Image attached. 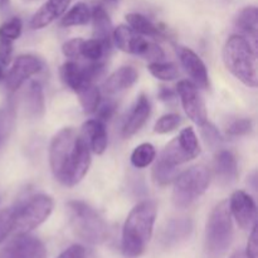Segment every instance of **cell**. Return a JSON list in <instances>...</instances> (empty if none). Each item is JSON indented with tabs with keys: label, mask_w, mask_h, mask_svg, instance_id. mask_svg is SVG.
<instances>
[{
	"label": "cell",
	"mask_w": 258,
	"mask_h": 258,
	"mask_svg": "<svg viewBox=\"0 0 258 258\" xmlns=\"http://www.w3.org/2000/svg\"><path fill=\"white\" fill-rule=\"evenodd\" d=\"M15 121V110L13 105H7V107L0 110V144L8 138L12 131Z\"/></svg>",
	"instance_id": "f546056e"
},
{
	"label": "cell",
	"mask_w": 258,
	"mask_h": 258,
	"mask_svg": "<svg viewBox=\"0 0 258 258\" xmlns=\"http://www.w3.org/2000/svg\"><path fill=\"white\" fill-rule=\"evenodd\" d=\"M159 98L164 102H173L175 100V92L169 87H160L159 91Z\"/></svg>",
	"instance_id": "b9f144b4"
},
{
	"label": "cell",
	"mask_w": 258,
	"mask_h": 258,
	"mask_svg": "<svg viewBox=\"0 0 258 258\" xmlns=\"http://www.w3.org/2000/svg\"><path fill=\"white\" fill-rule=\"evenodd\" d=\"M57 258H86V249L81 244H73L64 249Z\"/></svg>",
	"instance_id": "ab89813d"
},
{
	"label": "cell",
	"mask_w": 258,
	"mask_h": 258,
	"mask_svg": "<svg viewBox=\"0 0 258 258\" xmlns=\"http://www.w3.org/2000/svg\"><path fill=\"white\" fill-rule=\"evenodd\" d=\"M151 112V105L149 98L145 95L139 96L138 101H136L135 106L131 110L130 115L127 116L125 125L122 127V135L125 138H130V136L135 135L148 121L149 116Z\"/></svg>",
	"instance_id": "ac0fdd59"
},
{
	"label": "cell",
	"mask_w": 258,
	"mask_h": 258,
	"mask_svg": "<svg viewBox=\"0 0 258 258\" xmlns=\"http://www.w3.org/2000/svg\"><path fill=\"white\" fill-rule=\"evenodd\" d=\"M15 208H7L0 212V243L7 239L12 232H14Z\"/></svg>",
	"instance_id": "836d02e7"
},
{
	"label": "cell",
	"mask_w": 258,
	"mask_h": 258,
	"mask_svg": "<svg viewBox=\"0 0 258 258\" xmlns=\"http://www.w3.org/2000/svg\"><path fill=\"white\" fill-rule=\"evenodd\" d=\"M53 199L45 194H38L15 208L14 232L29 233L49 218L53 211Z\"/></svg>",
	"instance_id": "52a82bcc"
},
{
	"label": "cell",
	"mask_w": 258,
	"mask_h": 258,
	"mask_svg": "<svg viewBox=\"0 0 258 258\" xmlns=\"http://www.w3.org/2000/svg\"><path fill=\"white\" fill-rule=\"evenodd\" d=\"M156 206L151 201H144L128 213L122 228L121 249L127 258H139L145 253L154 232Z\"/></svg>",
	"instance_id": "7a4b0ae2"
},
{
	"label": "cell",
	"mask_w": 258,
	"mask_h": 258,
	"mask_svg": "<svg viewBox=\"0 0 258 258\" xmlns=\"http://www.w3.org/2000/svg\"><path fill=\"white\" fill-rule=\"evenodd\" d=\"M83 39L81 38H73V39L68 40L63 44L62 50L63 54L71 59H77L81 58V45H82Z\"/></svg>",
	"instance_id": "8d00e7d4"
},
{
	"label": "cell",
	"mask_w": 258,
	"mask_h": 258,
	"mask_svg": "<svg viewBox=\"0 0 258 258\" xmlns=\"http://www.w3.org/2000/svg\"><path fill=\"white\" fill-rule=\"evenodd\" d=\"M77 95L78 97H80V102L83 111H85L86 113H95L98 105H100V90H98L93 83H90V85L81 88L77 92Z\"/></svg>",
	"instance_id": "d4e9b609"
},
{
	"label": "cell",
	"mask_w": 258,
	"mask_h": 258,
	"mask_svg": "<svg viewBox=\"0 0 258 258\" xmlns=\"http://www.w3.org/2000/svg\"><path fill=\"white\" fill-rule=\"evenodd\" d=\"M71 0H48L30 19L32 29H42L64 14Z\"/></svg>",
	"instance_id": "e0dca14e"
},
{
	"label": "cell",
	"mask_w": 258,
	"mask_h": 258,
	"mask_svg": "<svg viewBox=\"0 0 258 258\" xmlns=\"http://www.w3.org/2000/svg\"><path fill=\"white\" fill-rule=\"evenodd\" d=\"M103 73L102 63L95 62L88 66H80L77 62H66L60 67V78L63 83L76 93L85 86L93 83Z\"/></svg>",
	"instance_id": "ba28073f"
},
{
	"label": "cell",
	"mask_w": 258,
	"mask_h": 258,
	"mask_svg": "<svg viewBox=\"0 0 258 258\" xmlns=\"http://www.w3.org/2000/svg\"><path fill=\"white\" fill-rule=\"evenodd\" d=\"M136 81H138V72L135 68L131 66H125V67H121L115 71L106 80L105 85H103V91L107 95H116V93H120L133 87Z\"/></svg>",
	"instance_id": "ffe728a7"
},
{
	"label": "cell",
	"mask_w": 258,
	"mask_h": 258,
	"mask_svg": "<svg viewBox=\"0 0 258 258\" xmlns=\"http://www.w3.org/2000/svg\"><path fill=\"white\" fill-rule=\"evenodd\" d=\"M232 217L236 219L242 229H249L257 218V208L254 199L243 190H236L228 202Z\"/></svg>",
	"instance_id": "7c38bea8"
},
{
	"label": "cell",
	"mask_w": 258,
	"mask_h": 258,
	"mask_svg": "<svg viewBox=\"0 0 258 258\" xmlns=\"http://www.w3.org/2000/svg\"><path fill=\"white\" fill-rule=\"evenodd\" d=\"M91 19L93 23V38L100 40L106 48L110 49L112 44V23L110 17L102 7H95L91 13Z\"/></svg>",
	"instance_id": "44dd1931"
},
{
	"label": "cell",
	"mask_w": 258,
	"mask_h": 258,
	"mask_svg": "<svg viewBox=\"0 0 258 258\" xmlns=\"http://www.w3.org/2000/svg\"><path fill=\"white\" fill-rule=\"evenodd\" d=\"M13 53V42L0 39V63L2 64H9L12 59Z\"/></svg>",
	"instance_id": "60d3db41"
},
{
	"label": "cell",
	"mask_w": 258,
	"mask_h": 258,
	"mask_svg": "<svg viewBox=\"0 0 258 258\" xmlns=\"http://www.w3.org/2000/svg\"><path fill=\"white\" fill-rule=\"evenodd\" d=\"M112 39L115 40V44L118 49L122 52L130 53V54L140 55L148 59L149 53H150L153 43L148 42L145 38L136 34L130 27L127 25H118L112 33Z\"/></svg>",
	"instance_id": "4fadbf2b"
},
{
	"label": "cell",
	"mask_w": 258,
	"mask_h": 258,
	"mask_svg": "<svg viewBox=\"0 0 258 258\" xmlns=\"http://www.w3.org/2000/svg\"><path fill=\"white\" fill-rule=\"evenodd\" d=\"M178 140L180 141L183 148L193 155L194 159L201 154V146H199L198 139H197L196 133L191 127H186L181 130L178 136Z\"/></svg>",
	"instance_id": "1f68e13d"
},
{
	"label": "cell",
	"mask_w": 258,
	"mask_h": 258,
	"mask_svg": "<svg viewBox=\"0 0 258 258\" xmlns=\"http://www.w3.org/2000/svg\"><path fill=\"white\" fill-rule=\"evenodd\" d=\"M115 111H116V103L113 102V101H106V102H103L102 105H98L97 110H96V112H97V116H98L97 120L102 121V122H107V121L113 116Z\"/></svg>",
	"instance_id": "f35d334b"
},
{
	"label": "cell",
	"mask_w": 258,
	"mask_h": 258,
	"mask_svg": "<svg viewBox=\"0 0 258 258\" xmlns=\"http://www.w3.org/2000/svg\"><path fill=\"white\" fill-rule=\"evenodd\" d=\"M149 71L155 78L161 81H173L179 76V70L171 62H153L149 64Z\"/></svg>",
	"instance_id": "83f0119b"
},
{
	"label": "cell",
	"mask_w": 258,
	"mask_h": 258,
	"mask_svg": "<svg viewBox=\"0 0 258 258\" xmlns=\"http://www.w3.org/2000/svg\"><path fill=\"white\" fill-rule=\"evenodd\" d=\"M201 127H202V134H203V138L204 140H206L207 145L211 146L212 149L218 148L222 143V136L221 134L218 133V130L214 127V125H212V123H209L208 121H207V122L204 123L203 126H201Z\"/></svg>",
	"instance_id": "d590c367"
},
{
	"label": "cell",
	"mask_w": 258,
	"mask_h": 258,
	"mask_svg": "<svg viewBox=\"0 0 258 258\" xmlns=\"http://www.w3.org/2000/svg\"><path fill=\"white\" fill-rule=\"evenodd\" d=\"M233 222L228 201H223L214 207L207 221L204 238L207 256L211 258L223 257L233 242Z\"/></svg>",
	"instance_id": "5b68a950"
},
{
	"label": "cell",
	"mask_w": 258,
	"mask_h": 258,
	"mask_svg": "<svg viewBox=\"0 0 258 258\" xmlns=\"http://www.w3.org/2000/svg\"><path fill=\"white\" fill-rule=\"evenodd\" d=\"M181 117L178 113H168L164 115L156 121L155 126H154V131L156 134H169L171 131L176 130L180 126Z\"/></svg>",
	"instance_id": "d6a6232c"
},
{
	"label": "cell",
	"mask_w": 258,
	"mask_h": 258,
	"mask_svg": "<svg viewBox=\"0 0 258 258\" xmlns=\"http://www.w3.org/2000/svg\"><path fill=\"white\" fill-rule=\"evenodd\" d=\"M5 78V73H4V70H3V67L0 66V81H3Z\"/></svg>",
	"instance_id": "f6af8a7d"
},
{
	"label": "cell",
	"mask_w": 258,
	"mask_h": 258,
	"mask_svg": "<svg viewBox=\"0 0 258 258\" xmlns=\"http://www.w3.org/2000/svg\"><path fill=\"white\" fill-rule=\"evenodd\" d=\"M236 27L253 40L257 39L258 33V9L256 7H247L238 13L234 22Z\"/></svg>",
	"instance_id": "603a6c76"
},
{
	"label": "cell",
	"mask_w": 258,
	"mask_h": 258,
	"mask_svg": "<svg viewBox=\"0 0 258 258\" xmlns=\"http://www.w3.org/2000/svg\"><path fill=\"white\" fill-rule=\"evenodd\" d=\"M176 93L180 97L186 116L198 126H203L208 121L207 108L197 86L190 81H180L176 85Z\"/></svg>",
	"instance_id": "30bf717a"
},
{
	"label": "cell",
	"mask_w": 258,
	"mask_h": 258,
	"mask_svg": "<svg viewBox=\"0 0 258 258\" xmlns=\"http://www.w3.org/2000/svg\"><path fill=\"white\" fill-rule=\"evenodd\" d=\"M246 254L248 258H257L258 256V228L257 222L252 226L251 234H249L248 242H247Z\"/></svg>",
	"instance_id": "74e56055"
},
{
	"label": "cell",
	"mask_w": 258,
	"mask_h": 258,
	"mask_svg": "<svg viewBox=\"0 0 258 258\" xmlns=\"http://www.w3.org/2000/svg\"><path fill=\"white\" fill-rule=\"evenodd\" d=\"M156 150L151 144L144 143L139 145L131 154V163L135 168L144 169L155 160Z\"/></svg>",
	"instance_id": "4316f807"
},
{
	"label": "cell",
	"mask_w": 258,
	"mask_h": 258,
	"mask_svg": "<svg viewBox=\"0 0 258 258\" xmlns=\"http://www.w3.org/2000/svg\"><path fill=\"white\" fill-rule=\"evenodd\" d=\"M68 218L72 231L78 238L90 244H101L110 236L105 219L87 203L71 201L67 203Z\"/></svg>",
	"instance_id": "277c9868"
},
{
	"label": "cell",
	"mask_w": 258,
	"mask_h": 258,
	"mask_svg": "<svg viewBox=\"0 0 258 258\" xmlns=\"http://www.w3.org/2000/svg\"><path fill=\"white\" fill-rule=\"evenodd\" d=\"M229 258H248V257H247L246 252L244 251H237V252H234V253L232 254Z\"/></svg>",
	"instance_id": "7bdbcfd3"
},
{
	"label": "cell",
	"mask_w": 258,
	"mask_h": 258,
	"mask_svg": "<svg viewBox=\"0 0 258 258\" xmlns=\"http://www.w3.org/2000/svg\"><path fill=\"white\" fill-rule=\"evenodd\" d=\"M103 2H105V3H107V4L115 5V4H117V3H118V0H103Z\"/></svg>",
	"instance_id": "bcb514c9"
},
{
	"label": "cell",
	"mask_w": 258,
	"mask_h": 258,
	"mask_svg": "<svg viewBox=\"0 0 258 258\" xmlns=\"http://www.w3.org/2000/svg\"><path fill=\"white\" fill-rule=\"evenodd\" d=\"M193 232V222L189 218H174L166 223L161 233V243L166 248L186 241Z\"/></svg>",
	"instance_id": "2e32d148"
},
{
	"label": "cell",
	"mask_w": 258,
	"mask_h": 258,
	"mask_svg": "<svg viewBox=\"0 0 258 258\" xmlns=\"http://www.w3.org/2000/svg\"><path fill=\"white\" fill-rule=\"evenodd\" d=\"M49 164L54 178L64 186H75L91 165V153L85 138L75 128H62L49 145Z\"/></svg>",
	"instance_id": "6da1fadb"
},
{
	"label": "cell",
	"mask_w": 258,
	"mask_h": 258,
	"mask_svg": "<svg viewBox=\"0 0 258 258\" xmlns=\"http://www.w3.org/2000/svg\"><path fill=\"white\" fill-rule=\"evenodd\" d=\"M25 107L33 117H40L44 113V93L39 82H32L25 93Z\"/></svg>",
	"instance_id": "7402d4cb"
},
{
	"label": "cell",
	"mask_w": 258,
	"mask_h": 258,
	"mask_svg": "<svg viewBox=\"0 0 258 258\" xmlns=\"http://www.w3.org/2000/svg\"><path fill=\"white\" fill-rule=\"evenodd\" d=\"M27 2H33V0H27Z\"/></svg>",
	"instance_id": "7dc6e473"
},
{
	"label": "cell",
	"mask_w": 258,
	"mask_h": 258,
	"mask_svg": "<svg viewBox=\"0 0 258 258\" xmlns=\"http://www.w3.org/2000/svg\"><path fill=\"white\" fill-rule=\"evenodd\" d=\"M0 258H47V248L37 237L18 233L0 251Z\"/></svg>",
	"instance_id": "9c48e42d"
},
{
	"label": "cell",
	"mask_w": 258,
	"mask_h": 258,
	"mask_svg": "<svg viewBox=\"0 0 258 258\" xmlns=\"http://www.w3.org/2000/svg\"><path fill=\"white\" fill-rule=\"evenodd\" d=\"M126 20H127L128 25L134 32L151 38L163 37L160 29L144 15L138 14V13H130V14L126 15Z\"/></svg>",
	"instance_id": "cb8c5ba5"
},
{
	"label": "cell",
	"mask_w": 258,
	"mask_h": 258,
	"mask_svg": "<svg viewBox=\"0 0 258 258\" xmlns=\"http://www.w3.org/2000/svg\"><path fill=\"white\" fill-rule=\"evenodd\" d=\"M105 53L106 48L103 47L100 40L95 39V38L83 40L82 45H81V57L92 60V62H100V59L105 55Z\"/></svg>",
	"instance_id": "f1b7e54d"
},
{
	"label": "cell",
	"mask_w": 258,
	"mask_h": 258,
	"mask_svg": "<svg viewBox=\"0 0 258 258\" xmlns=\"http://www.w3.org/2000/svg\"><path fill=\"white\" fill-rule=\"evenodd\" d=\"M43 63L39 58L32 54H22L17 57L7 75V87L9 91H17L32 76L42 71Z\"/></svg>",
	"instance_id": "8fae6325"
},
{
	"label": "cell",
	"mask_w": 258,
	"mask_h": 258,
	"mask_svg": "<svg viewBox=\"0 0 258 258\" xmlns=\"http://www.w3.org/2000/svg\"><path fill=\"white\" fill-rule=\"evenodd\" d=\"M81 135L85 138L88 148L92 149V151L97 155L105 153L107 148V131H106L105 122L100 120H88L83 123L82 134Z\"/></svg>",
	"instance_id": "d6986e66"
},
{
	"label": "cell",
	"mask_w": 258,
	"mask_h": 258,
	"mask_svg": "<svg viewBox=\"0 0 258 258\" xmlns=\"http://www.w3.org/2000/svg\"><path fill=\"white\" fill-rule=\"evenodd\" d=\"M214 175L221 185H231L238 178L236 156L228 150H219L213 161Z\"/></svg>",
	"instance_id": "9a60e30c"
},
{
	"label": "cell",
	"mask_w": 258,
	"mask_h": 258,
	"mask_svg": "<svg viewBox=\"0 0 258 258\" xmlns=\"http://www.w3.org/2000/svg\"><path fill=\"white\" fill-rule=\"evenodd\" d=\"M211 183V173L203 165H197L179 174L174 180L173 203L176 208H189L206 193Z\"/></svg>",
	"instance_id": "8992f818"
},
{
	"label": "cell",
	"mask_w": 258,
	"mask_h": 258,
	"mask_svg": "<svg viewBox=\"0 0 258 258\" xmlns=\"http://www.w3.org/2000/svg\"><path fill=\"white\" fill-rule=\"evenodd\" d=\"M23 29V23L20 18H13L4 24L0 25V39L14 42L20 37Z\"/></svg>",
	"instance_id": "4dcf8cb0"
},
{
	"label": "cell",
	"mask_w": 258,
	"mask_h": 258,
	"mask_svg": "<svg viewBox=\"0 0 258 258\" xmlns=\"http://www.w3.org/2000/svg\"><path fill=\"white\" fill-rule=\"evenodd\" d=\"M179 59H180L181 66L185 70V72L190 76L194 85L199 86L201 88L209 87V77L208 71H207L206 64L201 59L198 54L190 48L179 47L178 49Z\"/></svg>",
	"instance_id": "5bb4252c"
},
{
	"label": "cell",
	"mask_w": 258,
	"mask_h": 258,
	"mask_svg": "<svg viewBox=\"0 0 258 258\" xmlns=\"http://www.w3.org/2000/svg\"><path fill=\"white\" fill-rule=\"evenodd\" d=\"M223 62L227 70L244 86L257 87V55L246 38L234 34L227 39L223 47Z\"/></svg>",
	"instance_id": "3957f363"
},
{
	"label": "cell",
	"mask_w": 258,
	"mask_h": 258,
	"mask_svg": "<svg viewBox=\"0 0 258 258\" xmlns=\"http://www.w3.org/2000/svg\"><path fill=\"white\" fill-rule=\"evenodd\" d=\"M253 128V122L251 118H237L232 121L227 127V134L232 138H239L249 134Z\"/></svg>",
	"instance_id": "e575fe53"
},
{
	"label": "cell",
	"mask_w": 258,
	"mask_h": 258,
	"mask_svg": "<svg viewBox=\"0 0 258 258\" xmlns=\"http://www.w3.org/2000/svg\"><path fill=\"white\" fill-rule=\"evenodd\" d=\"M90 20V8L85 3H78L63 17L60 24L63 27H77V25H86Z\"/></svg>",
	"instance_id": "484cf974"
},
{
	"label": "cell",
	"mask_w": 258,
	"mask_h": 258,
	"mask_svg": "<svg viewBox=\"0 0 258 258\" xmlns=\"http://www.w3.org/2000/svg\"><path fill=\"white\" fill-rule=\"evenodd\" d=\"M10 4V0H0V10H5Z\"/></svg>",
	"instance_id": "ee69618b"
}]
</instances>
